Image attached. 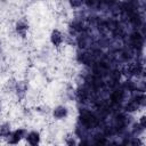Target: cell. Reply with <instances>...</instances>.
Here are the masks:
<instances>
[{
  "mask_svg": "<svg viewBox=\"0 0 146 146\" xmlns=\"http://www.w3.org/2000/svg\"><path fill=\"white\" fill-rule=\"evenodd\" d=\"M26 133H27V130L25 128H16V129H14V130L10 131V133L6 138V143L9 146H16L23 139H25Z\"/></svg>",
  "mask_w": 146,
  "mask_h": 146,
  "instance_id": "1",
  "label": "cell"
},
{
  "mask_svg": "<svg viewBox=\"0 0 146 146\" xmlns=\"http://www.w3.org/2000/svg\"><path fill=\"white\" fill-rule=\"evenodd\" d=\"M80 124L86 129H91L98 124V117L90 111H83L80 115Z\"/></svg>",
  "mask_w": 146,
  "mask_h": 146,
  "instance_id": "2",
  "label": "cell"
},
{
  "mask_svg": "<svg viewBox=\"0 0 146 146\" xmlns=\"http://www.w3.org/2000/svg\"><path fill=\"white\" fill-rule=\"evenodd\" d=\"M49 40H50V43L58 48L63 44V42L65 41V35L63 34V32L58 29H54L51 32H50V35H49Z\"/></svg>",
  "mask_w": 146,
  "mask_h": 146,
  "instance_id": "3",
  "label": "cell"
},
{
  "mask_svg": "<svg viewBox=\"0 0 146 146\" xmlns=\"http://www.w3.org/2000/svg\"><path fill=\"white\" fill-rule=\"evenodd\" d=\"M25 141L27 146H40L41 144V133L38 130L27 131L25 136Z\"/></svg>",
  "mask_w": 146,
  "mask_h": 146,
  "instance_id": "4",
  "label": "cell"
},
{
  "mask_svg": "<svg viewBox=\"0 0 146 146\" xmlns=\"http://www.w3.org/2000/svg\"><path fill=\"white\" fill-rule=\"evenodd\" d=\"M51 115L55 120L57 121H62V120H65L67 116H68V108L67 106L65 105H57L52 108L51 111Z\"/></svg>",
  "mask_w": 146,
  "mask_h": 146,
  "instance_id": "5",
  "label": "cell"
},
{
  "mask_svg": "<svg viewBox=\"0 0 146 146\" xmlns=\"http://www.w3.org/2000/svg\"><path fill=\"white\" fill-rule=\"evenodd\" d=\"M15 32L18 36L21 38H26L27 35V32H29V23L24 19H19L16 22L15 24Z\"/></svg>",
  "mask_w": 146,
  "mask_h": 146,
  "instance_id": "6",
  "label": "cell"
},
{
  "mask_svg": "<svg viewBox=\"0 0 146 146\" xmlns=\"http://www.w3.org/2000/svg\"><path fill=\"white\" fill-rule=\"evenodd\" d=\"M27 88H29V86L25 81H16L14 91H15L18 99H24L25 98V96L27 94Z\"/></svg>",
  "mask_w": 146,
  "mask_h": 146,
  "instance_id": "7",
  "label": "cell"
},
{
  "mask_svg": "<svg viewBox=\"0 0 146 146\" xmlns=\"http://www.w3.org/2000/svg\"><path fill=\"white\" fill-rule=\"evenodd\" d=\"M11 131V125L9 122H2L0 123V139H5L8 137V135Z\"/></svg>",
  "mask_w": 146,
  "mask_h": 146,
  "instance_id": "8",
  "label": "cell"
},
{
  "mask_svg": "<svg viewBox=\"0 0 146 146\" xmlns=\"http://www.w3.org/2000/svg\"><path fill=\"white\" fill-rule=\"evenodd\" d=\"M140 107L138 106V104L131 98L125 105H124V111L125 112H128V113H133V112H137L138 110H139Z\"/></svg>",
  "mask_w": 146,
  "mask_h": 146,
  "instance_id": "9",
  "label": "cell"
},
{
  "mask_svg": "<svg viewBox=\"0 0 146 146\" xmlns=\"http://www.w3.org/2000/svg\"><path fill=\"white\" fill-rule=\"evenodd\" d=\"M64 143H65L66 146H78L76 137H75V135H73V133H67V135L64 137Z\"/></svg>",
  "mask_w": 146,
  "mask_h": 146,
  "instance_id": "10",
  "label": "cell"
},
{
  "mask_svg": "<svg viewBox=\"0 0 146 146\" xmlns=\"http://www.w3.org/2000/svg\"><path fill=\"white\" fill-rule=\"evenodd\" d=\"M129 145L130 146H143L144 145V141H143V139H141L140 136H132L129 139Z\"/></svg>",
  "mask_w": 146,
  "mask_h": 146,
  "instance_id": "11",
  "label": "cell"
},
{
  "mask_svg": "<svg viewBox=\"0 0 146 146\" xmlns=\"http://www.w3.org/2000/svg\"><path fill=\"white\" fill-rule=\"evenodd\" d=\"M68 5H70L73 9H75V8H80L81 6H83V1H70Z\"/></svg>",
  "mask_w": 146,
  "mask_h": 146,
  "instance_id": "12",
  "label": "cell"
},
{
  "mask_svg": "<svg viewBox=\"0 0 146 146\" xmlns=\"http://www.w3.org/2000/svg\"><path fill=\"white\" fill-rule=\"evenodd\" d=\"M137 122H138V124H139L141 128H144V129L146 128V117H145V115H141Z\"/></svg>",
  "mask_w": 146,
  "mask_h": 146,
  "instance_id": "13",
  "label": "cell"
},
{
  "mask_svg": "<svg viewBox=\"0 0 146 146\" xmlns=\"http://www.w3.org/2000/svg\"><path fill=\"white\" fill-rule=\"evenodd\" d=\"M1 110H2V104H1V100H0V113H1Z\"/></svg>",
  "mask_w": 146,
  "mask_h": 146,
  "instance_id": "14",
  "label": "cell"
},
{
  "mask_svg": "<svg viewBox=\"0 0 146 146\" xmlns=\"http://www.w3.org/2000/svg\"><path fill=\"white\" fill-rule=\"evenodd\" d=\"M1 48H2V47H1V41H0V52H1Z\"/></svg>",
  "mask_w": 146,
  "mask_h": 146,
  "instance_id": "15",
  "label": "cell"
}]
</instances>
